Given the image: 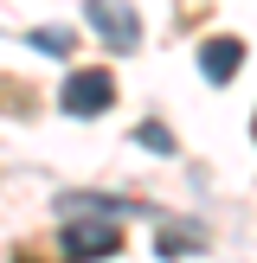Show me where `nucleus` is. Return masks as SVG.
<instances>
[{"instance_id":"f257e3e1","label":"nucleus","mask_w":257,"mask_h":263,"mask_svg":"<svg viewBox=\"0 0 257 263\" xmlns=\"http://www.w3.org/2000/svg\"><path fill=\"white\" fill-rule=\"evenodd\" d=\"M122 251V231H116V218H97V212H77L71 225H64V257L71 263H103Z\"/></svg>"},{"instance_id":"f03ea898","label":"nucleus","mask_w":257,"mask_h":263,"mask_svg":"<svg viewBox=\"0 0 257 263\" xmlns=\"http://www.w3.org/2000/svg\"><path fill=\"white\" fill-rule=\"evenodd\" d=\"M58 103H64V116H103L116 103V77L109 71H77L71 84H64Z\"/></svg>"},{"instance_id":"7ed1b4c3","label":"nucleus","mask_w":257,"mask_h":263,"mask_svg":"<svg viewBox=\"0 0 257 263\" xmlns=\"http://www.w3.org/2000/svg\"><path fill=\"white\" fill-rule=\"evenodd\" d=\"M84 13H90V26L103 32V45H109V51H128V45L141 39V20L122 7V0H84Z\"/></svg>"},{"instance_id":"20e7f679","label":"nucleus","mask_w":257,"mask_h":263,"mask_svg":"<svg viewBox=\"0 0 257 263\" xmlns=\"http://www.w3.org/2000/svg\"><path fill=\"white\" fill-rule=\"evenodd\" d=\"M238 64H244V45H238V39H206V45H199V71L212 77V84L238 77Z\"/></svg>"},{"instance_id":"39448f33","label":"nucleus","mask_w":257,"mask_h":263,"mask_svg":"<svg viewBox=\"0 0 257 263\" xmlns=\"http://www.w3.org/2000/svg\"><path fill=\"white\" fill-rule=\"evenodd\" d=\"M32 45H39V51H51V58H64V51H71V32H64V26H39Z\"/></svg>"},{"instance_id":"423d86ee","label":"nucleus","mask_w":257,"mask_h":263,"mask_svg":"<svg viewBox=\"0 0 257 263\" xmlns=\"http://www.w3.org/2000/svg\"><path fill=\"white\" fill-rule=\"evenodd\" d=\"M193 244H199L193 231H167V238H161V257H193Z\"/></svg>"},{"instance_id":"0eeeda50","label":"nucleus","mask_w":257,"mask_h":263,"mask_svg":"<svg viewBox=\"0 0 257 263\" xmlns=\"http://www.w3.org/2000/svg\"><path fill=\"white\" fill-rule=\"evenodd\" d=\"M141 148H154V154H167V148H174V135H167L161 122H141Z\"/></svg>"}]
</instances>
